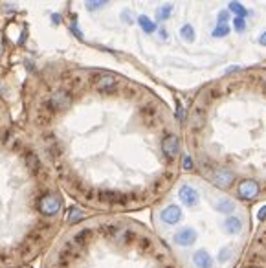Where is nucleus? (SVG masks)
Here are the masks:
<instances>
[{"instance_id":"obj_5","label":"nucleus","mask_w":266,"mask_h":268,"mask_svg":"<svg viewBox=\"0 0 266 268\" xmlns=\"http://www.w3.org/2000/svg\"><path fill=\"white\" fill-rule=\"evenodd\" d=\"M197 241V232L193 228H182L180 232H176L175 235V243L180 246H189Z\"/></svg>"},{"instance_id":"obj_6","label":"nucleus","mask_w":266,"mask_h":268,"mask_svg":"<svg viewBox=\"0 0 266 268\" xmlns=\"http://www.w3.org/2000/svg\"><path fill=\"white\" fill-rule=\"evenodd\" d=\"M180 218H182V211H180V208L175 206V204L167 206L166 210L162 211V220H164L166 224H176Z\"/></svg>"},{"instance_id":"obj_10","label":"nucleus","mask_w":266,"mask_h":268,"mask_svg":"<svg viewBox=\"0 0 266 268\" xmlns=\"http://www.w3.org/2000/svg\"><path fill=\"white\" fill-rule=\"evenodd\" d=\"M195 267L197 268H213V259L209 257V253L206 250H199L195 253Z\"/></svg>"},{"instance_id":"obj_30","label":"nucleus","mask_w":266,"mask_h":268,"mask_svg":"<svg viewBox=\"0 0 266 268\" xmlns=\"http://www.w3.org/2000/svg\"><path fill=\"white\" fill-rule=\"evenodd\" d=\"M169 268H171V267H169Z\"/></svg>"},{"instance_id":"obj_1","label":"nucleus","mask_w":266,"mask_h":268,"mask_svg":"<svg viewBox=\"0 0 266 268\" xmlns=\"http://www.w3.org/2000/svg\"><path fill=\"white\" fill-rule=\"evenodd\" d=\"M237 193H239V199H242V201H253L259 195V184L255 180H242Z\"/></svg>"},{"instance_id":"obj_22","label":"nucleus","mask_w":266,"mask_h":268,"mask_svg":"<svg viewBox=\"0 0 266 268\" xmlns=\"http://www.w3.org/2000/svg\"><path fill=\"white\" fill-rule=\"evenodd\" d=\"M28 166H30V168H33V169H37L39 168V162H37V158H35L33 154H28Z\"/></svg>"},{"instance_id":"obj_7","label":"nucleus","mask_w":266,"mask_h":268,"mask_svg":"<svg viewBox=\"0 0 266 268\" xmlns=\"http://www.w3.org/2000/svg\"><path fill=\"white\" fill-rule=\"evenodd\" d=\"M162 149L166 152L169 158H173L175 154H178V149H180V143H178V138L173 136V134H169L166 140L162 142Z\"/></svg>"},{"instance_id":"obj_17","label":"nucleus","mask_w":266,"mask_h":268,"mask_svg":"<svg viewBox=\"0 0 266 268\" xmlns=\"http://www.w3.org/2000/svg\"><path fill=\"white\" fill-rule=\"evenodd\" d=\"M171 11H173V6H164V8H160L158 11H156V18L158 20H166V18H169V15H171Z\"/></svg>"},{"instance_id":"obj_26","label":"nucleus","mask_w":266,"mask_h":268,"mask_svg":"<svg viewBox=\"0 0 266 268\" xmlns=\"http://www.w3.org/2000/svg\"><path fill=\"white\" fill-rule=\"evenodd\" d=\"M257 218H259V220H263V218H266V206H265V208H261V210H259Z\"/></svg>"},{"instance_id":"obj_2","label":"nucleus","mask_w":266,"mask_h":268,"mask_svg":"<svg viewBox=\"0 0 266 268\" xmlns=\"http://www.w3.org/2000/svg\"><path fill=\"white\" fill-rule=\"evenodd\" d=\"M39 208H41L42 213L46 215H55L61 210V201H59L57 195H46L44 199H41L39 202Z\"/></svg>"},{"instance_id":"obj_14","label":"nucleus","mask_w":266,"mask_h":268,"mask_svg":"<svg viewBox=\"0 0 266 268\" xmlns=\"http://www.w3.org/2000/svg\"><path fill=\"white\" fill-rule=\"evenodd\" d=\"M100 199L101 201H108V202H121L123 201V195L114 193V191H101Z\"/></svg>"},{"instance_id":"obj_27","label":"nucleus","mask_w":266,"mask_h":268,"mask_svg":"<svg viewBox=\"0 0 266 268\" xmlns=\"http://www.w3.org/2000/svg\"><path fill=\"white\" fill-rule=\"evenodd\" d=\"M176 117L178 119H183V109H182V105L178 103V110H176Z\"/></svg>"},{"instance_id":"obj_25","label":"nucleus","mask_w":266,"mask_h":268,"mask_svg":"<svg viewBox=\"0 0 266 268\" xmlns=\"http://www.w3.org/2000/svg\"><path fill=\"white\" fill-rule=\"evenodd\" d=\"M218 20H220L218 24H226V20H228V13H226V11H220V13H218Z\"/></svg>"},{"instance_id":"obj_8","label":"nucleus","mask_w":266,"mask_h":268,"mask_svg":"<svg viewBox=\"0 0 266 268\" xmlns=\"http://www.w3.org/2000/svg\"><path fill=\"white\" fill-rule=\"evenodd\" d=\"M233 182V173L230 169H218L215 173V185L216 187H228Z\"/></svg>"},{"instance_id":"obj_12","label":"nucleus","mask_w":266,"mask_h":268,"mask_svg":"<svg viewBox=\"0 0 266 268\" xmlns=\"http://www.w3.org/2000/svg\"><path fill=\"white\" fill-rule=\"evenodd\" d=\"M233 210H235V204H233V201H230V199H222V201L216 204V211L218 213H233Z\"/></svg>"},{"instance_id":"obj_23","label":"nucleus","mask_w":266,"mask_h":268,"mask_svg":"<svg viewBox=\"0 0 266 268\" xmlns=\"http://www.w3.org/2000/svg\"><path fill=\"white\" fill-rule=\"evenodd\" d=\"M228 255H230V248H222V250H220V253H218L220 263H226V261H228Z\"/></svg>"},{"instance_id":"obj_3","label":"nucleus","mask_w":266,"mask_h":268,"mask_svg":"<svg viewBox=\"0 0 266 268\" xmlns=\"http://www.w3.org/2000/svg\"><path fill=\"white\" fill-rule=\"evenodd\" d=\"M178 197H180V201L185 204V206H197L199 204V191L191 187V185H182L180 187V191H178Z\"/></svg>"},{"instance_id":"obj_29","label":"nucleus","mask_w":266,"mask_h":268,"mask_svg":"<svg viewBox=\"0 0 266 268\" xmlns=\"http://www.w3.org/2000/svg\"><path fill=\"white\" fill-rule=\"evenodd\" d=\"M160 35H162V39H167V32H166V30H160Z\"/></svg>"},{"instance_id":"obj_24","label":"nucleus","mask_w":266,"mask_h":268,"mask_svg":"<svg viewBox=\"0 0 266 268\" xmlns=\"http://www.w3.org/2000/svg\"><path fill=\"white\" fill-rule=\"evenodd\" d=\"M107 2H86V8L88 9H98L101 8V6H105Z\"/></svg>"},{"instance_id":"obj_28","label":"nucleus","mask_w":266,"mask_h":268,"mask_svg":"<svg viewBox=\"0 0 266 268\" xmlns=\"http://www.w3.org/2000/svg\"><path fill=\"white\" fill-rule=\"evenodd\" d=\"M259 44H263V46H266V32L261 37H259Z\"/></svg>"},{"instance_id":"obj_20","label":"nucleus","mask_w":266,"mask_h":268,"mask_svg":"<svg viewBox=\"0 0 266 268\" xmlns=\"http://www.w3.org/2000/svg\"><path fill=\"white\" fill-rule=\"evenodd\" d=\"M233 26H235V30H237V32H242V30L246 28V20L241 18V17L233 18Z\"/></svg>"},{"instance_id":"obj_18","label":"nucleus","mask_w":266,"mask_h":268,"mask_svg":"<svg viewBox=\"0 0 266 268\" xmlns=\"http://www.w3.org/2000/svg\"><path fill=\"white\" fill-rule=\"evenodd\" d=\"M228 34H230L228 24H218L215 30H213V37H226Z\"/></svg>"},{"instance_id":"obj_19","label":"nucleus","mask_w":266,"mask_h":268,"mask_svg":"<svg viewBox=\"0 0 266 268\" xmlns=\"http://www.w3.org/2000/svg\"><path fill=\"white\" fill-rule=\"evenodd\" d=\"M81 217H83L81 211L77 210V208H72V210H70V215H68V220H70V222H75V220H79Z\"/></svg>"},{"instance_id":"obj_11","label":"nucleus","mask_w":266,"mask_h":268,"mask_svg":"<svg viewBox=\"0 0 266 268\" xmlns=\"http://www.w3.org/2000/svg\"><path fill=\"white\" fill-rule=\"evenodd\" d=\"M224 228L228 234H239L242 230V220L239 217H228L224 222Z\"/></svg>"},{"instance_id":"obj_9","label":"nucleus","mask_w":266,"mask_h":268,"mask_svg":"<svg viewBox=\"0 0 266 268\" xmlns=\"http://www.w3.org/2000/svg\"><path fill=\"white\" fill-rule=\"evenodd\" d=\"M50 105H51V109H55V110L66 109L68 105H70V96L65 94V92L53 94V96H51V100H50Z\"/></svg>"},{"instance_id":"obj_13","label":"nucleus","mask_w":266,"mask_h":268,"mask_svg":"<svg viewBox=\"0 0 266 268\" xmlns=\"http://www.w3.org/2000/svg\"><path fill=\"white\" fill-rule=\"evenodd\" d=\"M138 24L142 26V30L145 34H152V32L156 30V24H154L149 17H145V15H142V17L138 18Z\"/></svg>"},{"instance_id":"obj_15","label":"nucleus","mask_w":266,"mask_h":268,"mask_svg":"<svg viewBox=\"0 0 266 268\" xmlns=\"http://www.w3.org/2000/svg\"><path fill=\"white\" fill-rule=\"evenodd\" d=\"M228 8H230L232 13H235L237 17H241V18H244L246 15H248V11L244 9V6H242L241 2H230V6H228Z\"/></svg>"},{"instance_id":"obj_16","label":"nucleus","mask_w":266,"mask_h":268,"mask_svg":"<svg viewBox=\"0 0 266 268\" xmlns=\"http://www.w3.org/2000/svg\"><path fill=\"white\" fill-rule=\"evenodd\" d=\"M180 34H182V39H183V41H187V42H193V41H195V30H193V26H189V24L182 26Z\"/></svg>"},{"instance_id":"obj_21","label":"nucleus","mask_w":266,"mask_h":268,"mask_svg":"<svg viewBox=\"0 0 266 268\" xmlns=\"http://www.w3.org/2000/svg\"><path fill=\"white\" fill-rule=\"evenodd\" d=\"M182 169H185V171H191L193 169V160H191V156H183V160H182Z\"/></svg>"},{"instance_id":"obj_4","label":"nucleus","mask_w":266,"mask_h":268,"mask_svg":"<svg viewBox=\"0 0 266 268\" xmlns=\"http://www.w3.org/2000/svg\"><path fill=\"white\" fill-rule=\"evenodd\" d=\"M96 88L101 90V92H112L117 88V79L114 76H108V74H103L96 79Z\"/></svg>"}]
</instances>
